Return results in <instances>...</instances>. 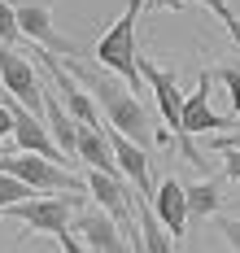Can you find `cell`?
Masks as SVG:
<instances>
[{"mask_svg": "<svg viewBox=\"0 0 240 253\" xmlns=\"http://www.w3.org/2000/svg\"><path fill=\"white\" fill-rule=\"evenodd\" d=\"M0 175H13L18 183H27L35 192H48V197H79L87 192L83 179H75L66 166H57L48 157H35V153H0Z\"/></svg>", "mask_w": 240, "mask_h": 253, "instance_id": "277c9868", "label": "cell"}, {"mask_svg": "<svg viewBox=\"0 0 240 253\" xmlns=\"http://www.w3.org/2000/svg\"><path fill=\"white\" fill-rule=\"evenodd\" d=\"M218 153H223V170H227V179L240 183V149H218Z\"/></svg>", "mask_w": 240, "mask_h": 253, "instance_id": "603a6c76", "label": "cell"}, {"mask_svg": "<svg viewBox=\"0 0 240 253\" xmlns=\"http://www.w3.org/2000/svg\"><path fill=\"white\" fill-rule=\"evenodd\" d=\"M184 188H188V218H218L223 179H201V183H184Z\"/></svg>", "mask_w": 240, "mask_h": 253, "instance_id": "2e32d148", "label": "cell"}, {"mask_svg": "<svg viewBox=\"0 0 240 253\" xmlns=\"http://www.w3.org/2000/svg\"><path fill=\"white\" fill-rule=\"evenodd\" d=\"M140 9H144V0H127V9H122V18L114 26L101 31V40H96V61L105 66L109 75H118L127 87H131L135 96H140V48H135V22H140Z\"/></svg>", "mask_w": 240, "mask_h": 253, "instance_id": "7a4b0ae2", "label": "cell"}, {"mask_svg": "<svg viewBox=\"0 0 240 253\" xmlns=\"http://www.w3.org/2000/svg\"><path fill=\"white\" fill-rule=\"evenodd\" d=\"M4 140H13V109H9V101L0 105V153H9Z\"/></svg>", "mask_w": 240, "mask_h": 253, "instance_id": "7402d4cb", "label": "cell"}, {"mask_svg": "<svg viewBox=\"0 0 240 253\" xmlns=\"http://www.w3.org/2000/svg\"><path fill=\"white\" fill-rule=\"evenodd\" d=\"M127 240H131V253H144V245H140V223H135V231L127 236Z\"/></svg>", "mask_w": 240, "mask_h": 253, "instance_id": "d4e9b609", "label": "cell"}, {"mask_svg": "<svg viewBox=\"0 0 240 253\" xmlns=\"http://www.w3.org/2000/svg\"><path fill=\"white\" fill-rule=\"evenodd\" d=\"M105 140H109V149H114V162H118V170H122V179L127 183H135V197L140 201H153V175H149V153L140 149L135 140H127L122 131H114V126L105 123Z\"/></svg>", "mask_w": 240, "mask_h": 253, "instance_id": "30bf717a", "label": "cell"}, {"mask_svg": "<svg viewBox=\"0 0 240 253\" xmlns=\"http://www.w3.org/2000/svg\"><path fill=\"white\" fill-rule=\"evenodd\" d=\"M214 79L227 87V101H232V109L240 118V66H214Z\"/></svg>", "mask_w": 240, "mask_h": 253, "instance_id": "d6986e66", "label": "cell"}, {"mask_svg": "<svg viewBox=\"0 0 240 253\" xmlns=\"http://www.w3.org/2000/svg\"><path fill=\"white\" fill-rule=\"evenodd\" d=\"M31 197H40V192H35V188H27V183H18L13 175H0V210L22 205V201H31Z\"/></svg>", "mask_w": 240, "mask_h": 253, "instance_id": "ac0fdd59", "label": "cell"}, {"mask_svg": "<svg viewBox=\"0 0 240 253\" xmlns=\"http://www.w3.org/2000/svg\"><path fill=\"white\" fill-rule=\"evenodd\" d=\"M44 123L53 131L57 149L66 153V162H75V157H79V153H75V144H79V123L66 114V105L57 101V92H44Z\"/></svg>", "mask_w": 240, "mask_h": 253, "instance_id": "5bb4252c", "label": "cell"}, {"mask_svg": "<svg viewBox=\"0 0 240 253\" xmlns=\"http://www.w3.org/2000/svg\"><path fill=\"white\" fill-rule=\"evenodd\" d=\"M210 87H214V70H201L197 75V87L184 96V135H205V131H227V126H236L232 118H223V114H214L210 109Z\"/></svg>", "mask_w": 240, "mask_h": 253, "instance_id": "8fae6325", "label": "cell"}, {"mask_svg": "<svg viewBox=\"0 0 240 253\" xmlns=\"http://www.w3.org/2000/svg\"><path fill=\"white\" fill-rule=\"evenodd\" d=\"M9 4H13V18H18V31H22L27 44L48 48L53 57H66V61L79 57V48H75L53 22V0H9Z\"/></svg>", "mask_w": 240, "mask_h": 253, "instance_id": "5b68a950", "label": "cell"}, {"mask_svg": "<svg viewBox=\"0 0 240 253\" xmlns=\"http://www.w3.org/2000/svg\"><path fill=\"white\" fill-rule=\"evenodd\" d=\"M83 188H87V197L96 201V210H105L109 218L131 236V231H135V223H131V214H135V210H131V197H135V192H131L127 179H109V175H101V170H87Z\"/></svg>", "mask_w": 240, "mask_h": 253, "instance_id": "9c48e42d", "label": "cell"}, {"mask_svg": "<svg viewBox=\"0 0 240 253\" xmlns=\"http://www.w3.org/2000/svg\"><path fill=\"white\" fill-rule=\"evenodd\" d=\"M66 70L92 92L96 109L105 114V123L114 126V131H122V135L135 140L140 149H144L149 140H158V131H153V123H149V109L140 105V96H135L127 83H118L114 75H96V70H87V66H79V61H66Z\"/></svg>", "mask_w": 240, "mask_h": 253, "instance_id": "6da1fadb", "label": "cell"}, {"mask_svg": "<svg viewBox=\"0 0 240 253\" xmlns=\"http://www.w3.org/2000/svg\"><path fill=\"white\" fill-rule=\"evenodd\" d=\"M140 79L153 87V96H158V114L166 118V126H170V135H175L179 153H184L197 170H205V157H201V153H197V144L184 135V92H179L175 70H161V66H153L149 57H140Z\"/></svg>", "mask_w": 240, "mask_h": 253, "instance_id": "3957f363", "label": "cell"}, {"mask_svg": "<svg viewBox=\"0 0 240 253\" xmlns=\"http://www.w3.org/2000/svg\"><path fill=\"white\" fill-rule=\"evenodd\" d=\"M75 236H79V245L87 253H131V240H127V231L118 227L114 218H109L105 210H79L75 214Z\"/></svg>", "mask_w": 240, "mask_h": 253, "instance_id": "ba28073f", "label": "cell"}, {"mask_svg": "<svg viewBox=\"0 0 240 253\" xmlns=\"http://www.w3.org/2000/svg\"><path fill=\"white\" fill-rule=\"evenodd\" d=\"M0 87L22 105V109H31V114L44 118V79H40L35 57H22L18 48L0 44Z\"/></svg>", "mask_w": 240, "mask_h": 253, "instance_id": "8992f818", "label": "cell"}, {"mask_svg": "<svg viewBox=\"0 0 240 253\" xmlns=\"http://www.w3.org/2000/svg\"><path fill=\"white\" fill-rule=\"evenodd\" d=\"M184 4H192V0H149V9H170V13H175V9H184ZM201 4H205L214 18L232 31V40L240 44V18H236V9H227V0H201Z\"/></svg>", "mask_w": 240, "mask_h": 253, "instance_id": "e0dca14e", "label": "cell"}, {"mask_svg": "<svg viewBox=\"0 0 240 253\" xmlns=\"http://www.w3.org/2000/svg\"><path fill=\"white\" fill-rule=\"evenodd\" d=\"M149 210L158 214L161 227L170 231V240H184V236H188V188H184L175 175H161V179H158Z\"/></svg>", "mask_w": 240, "mask_h": 253, "instance_id": "7c38bea8", "label": "cell"}, {"mask_svg": "<svg viewBox=\"0 0 240 253\" xmlns=\"http://www.w3.org/2000/svg\"><path fill=\"white\" fill-rule=\"evenodd\" d=\"M131 210H135V223H140V245H144V253H175L170 231L158 223V214L149 210V201L131 197Z\"/></svg>", "mask_w": 240, "mask_h": 253, "instance_id": "9a60e30c", "label": "cell"}, {"mask_svg": "<svg viewBox=\"0 0 240 253\" xmlns=\"http://www.w3.org/2000/svg\"><path fill=\"white\" fill-rule=\"evenodd\" d=\"M75 153H79V162H87V170H101V175H109V179H122L118 162H114V149H109V140H105V131L79 126V144H75Z\"/></svg>", "mask_w": 240, "mask_h": 253, "instance_id": "4fadbf2b", "label": "cell"}, {"mask_svg": "<svg viewBox=\"0 0 240 253\" xmlns=\"http://www.w3.org/2000/svg\"><path fill=\"white\" fill-rule=\"evenodd\" d=\"M214 149H240V135H218Z\"/></svg>", "mask_w": 240, "mask_h": 253, "instance_id": "cb8c5ba5", "label": "cell"}, {"mask_svg": "<svg viewBox=\"0 0 240 253\" xmlns=\"http://www.w3.org/2000/svg\"><path fill=\"white\" fill-rule=\"evenodd\" d=\"M22 40V31H18V18H13V4L9 0H0V44H18Z\"/></svg>", "mask_w": 240, "mask_h": 253, "instance_id": "ffe728a7", "label": "cell"}, {"mask_svg": "<svg viewBox=\"0 0 240 253\" xmlns=\"http://www.w3.org/2000/svg\"><path fill=\"white\" fill-rule=\"evenodd\" d=\"M9 109H13V149H18V153H35V157H48V162H57V166L70 170V162H66V153L57 149L48 123H44L40 114L22 109L13 96H9Z\"/></svg>", "mask_w": 240, "mask_h": 253, "instance_id": "52a82bcc", "label": "cell"}, {"mask_svg": "<svg viewBox=\"0 0 240 253\" xmlns=\"http://www.w3.org/2000/svg\"><path fill=\"white\" fill-rule=\"evenodd\" d=\"M214 227L223 231V240H227V245L240 253V218H214Z\"/></svg>", "mask_w": 240, "mask_h": 253, "instance_id": "44dd1931", "label": "cell"}]
</instances>
